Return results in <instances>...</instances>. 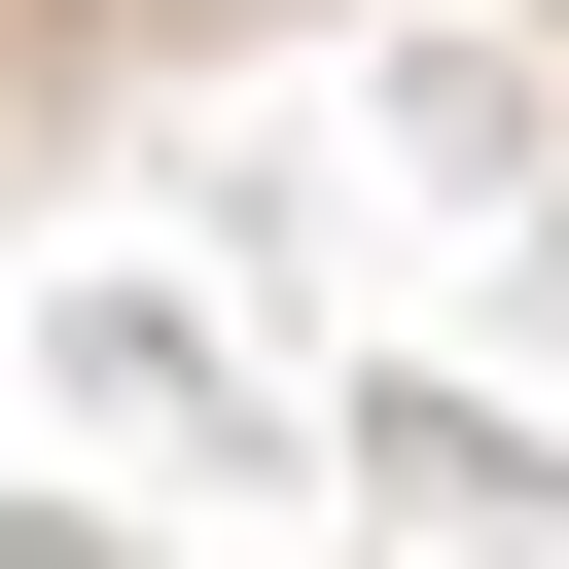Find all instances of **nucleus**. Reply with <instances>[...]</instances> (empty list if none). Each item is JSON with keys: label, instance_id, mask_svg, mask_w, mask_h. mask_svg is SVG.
<instances>
[{"label": "nucleus", "instance_id": "1", "mask_svg": "<svg viewBox=\"0 0 569 569\" xmlns=\"http://www.w3.org/2000/svg\"><path fill=\"white\" fill-rule=\"evenodd\" d=\"M178 36H249V0H0V107H107V71H178Z\"/></svg>", "mask_w": 569, "mask_h": 569}]
</instances>
